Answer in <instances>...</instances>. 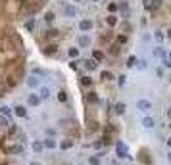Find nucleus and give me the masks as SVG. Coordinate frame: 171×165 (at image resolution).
Returning a JSON list of instances; mask_svg holds the SVG:
<instances>
[{"label":"nucleus","mask_w":171,"mask_h":165,"mask_svg":"<svg viewBox=\"0 0 171 165\" xmlns=\"http://www.w3.org/2000/svg\"><path fill=\"white\" fill-rule=\"evenodd\" d=\"M137 110H139V111H150V110H152V102L140 98V100H137Z\"/></svg>","instance_id":"f257e3e1"},{"label":"nucleus","mask_w":171,"mask_h":165,"mask_svg":"<svg viewBox=\"0 0 171 165\" xmlns=\"http://www.w3.org/2000/svg\"><path fill=\"white\" fill-rule=\"evenodd\" d=\"M64 15H67V17H75V15H77V6L65 4L64 6Z\"/></svg>","instance_id":"f03ea898"},{"label":"nucleus","mask_w":171,"mask_h":165,"mask_svg":"<svg viewBox=\"0 0 171 165\" xmlns=\"http://www.w3.org/2000/svg\"><path fill=\"white\" fill-rule=\"evenodd\" d=\"M93 25L94 23L90 21V19H83V21L79 23V29H81V33H88L90 29H93Z\"/></svg>","instance_id":"7ed1b4c3"},{"label":"nucleus","mask_w":171,"mask_h":165,"mask_svg":"<svg viewBox=\"0 0 171 165\" xmlns=\"http://www.w3.org/2000/svg\"><path fill=\"white\" fill-rule=\"evenodd\" d=\"M162 6V0H144V8L148 10H158Z\"/></svg>","instance_id":"20e7f679"},{"label":"nucleus","mask_w":171,"mask_h":165,"mask_svg":"<svg viewBox=\"0 0 171 165\" xmlns=\"http://www.w3.org/2000/svg\"><path fill=\"white\" fill-rule=\"evenodd\" d=\"M116 150H117V154H119V157H129V154H127V146H125L123 142H117Z\"/></svg>","instance_id":"39448f33"},{"label":"nucleus","mask_w":171,"mask_h":165,"mask_svg":"<svg viewBox=\"0 0 171 165\" xmlns=\"http://www.w3.org/2000/svg\"><path fill=\"white\" fill-rule=\"evenodd\" d=\"M27 102H29V106L37 108V106L41 104V96H39V94H29V96H27Z\"/></svg>","instance_id":"423d86ee"},{"label":"nucleus","mask_w":171,"mask_h":165,"mask_svg":"<svg viewBox=\"0 0 171 165\" xmlns=\"http://www.w3.org/2000/svg\"><path fill=\"white\" fill-rule=\"evenodd\" d=\"M79 46H81V48H87V46H90V37L83 33V35L79 37Z\"/></svg>","instance_id":"0eeeda50"},{"label":"nucleus","mask_w":171,"mask_h":165,"mask_svg":"<svg viewBox=\"0 0 171 165\" xmlns=\"http://www.w3.org/2000/svg\"><path fill=\"white\" fill-rule=\"evenodd\" d=\"M25 82H27L29 88H37V87H39V79L35 77V75H29V77L25 79Z\"/></svg>","instance_id":"6e6552de"},{"label":"nucleus","mask_w":171,"mask_h":165,"mask_svg":"<svg viewBox=\"0 0 171 165\" xmlns=\"http://www.w3.org/2000/svg\"><path fill=\"white\" fill-rule=\"evenodd\" d=\"M14 111H15V115H18V117H27V108H25V106H15L14 108Z\"/></svg>","instance_id":"1a4fd4ad"},{"label":"nucleus","mask_w":171,"mask_h":165,"mask_svg":"<svg viewBox=\"0 0 171 165\" xmlns=\"http://www.w3.org/2000/svg\"><path fill=\"white\" fill-rule=\"evenodd\" d=\"M42 144H44V148H48V150H54V148L58 146V142H56L54 138H50V136L44 138V140H42Z\"/></svg>","instance_id":"9d476101"},{"label":"nucleus","mask_w":171,"mask_h":165,"mask_svg":"<svg viewBox=\"0 0 171 165\" xmlns=\"http://www.w3.org/2000/svg\"><path fill=\"white\" fill-rule=\"evenodd\" d=\"M154 125H156V119H154V117H144L142 119V127L144 129H154Z\"/></svg>","instance_id":"9b49d317"},{"label":"nucleus","mask_w":171,"mask_h":165,"mask_svg":"<svg viewBox=\"0 0 171 165\" xmlns=\"http://www.w3.org/2000/svg\"><path fill=\"white\" fill-rule=\"evenodd\" d=\"M39 96H41V100H48V98H50V88L42 87L41 90H39Z\"/></svg>","instance_id":"f8f14e48"},{"label":"nucleus","mask_w":171,"mask_h":165,"mask_svg":"<svg viewBox=\"0 0 171 165\" xmlns=\"http://www.w3.org/2000/svg\"><path fill=\"white\" fill-rule=\"evenodd\" d=\"M83 64H85V67H87L88 71H94V69H96V65H98L96 60H85Z\"/></svg>","instance_id":"ddd939ff"},{"label":"nucleus","mask_w":171,"mask_h":165,"mask_svg":"<svg viewBox=\"0 0 171 165\" xmlns=\"http://www.w3.org/2000/svg\"><path fill=\"white\" fill-rule=\"evenodd\" d=\"M106 23H108V25H110V27H116V25H117V15L110 14V15H108V17H106Z\"/></svg>","instance_id":"4468645a"},{"label":"nucleus","mask_w":171,"mask_h":165,"mask_svg":"<svg viewBox=\"0 0 171 165\" xmlns=\"http://www.w3.org/2000/svg\"><path fill=\"white\" fill-rule=\"evenodd\" d=\"M56 50H58V46H56V44H48L46 48H42V52H44V54H46V56H52V54H54Z\"/></svg>","instance_id":"2eb2a0df"},{"label":"nucleus","mask_w":171,"mask_h":165,"mask_svg":"<svg viewBox=\"0 0 171 165\" xmlns=\"http://www.w3.org/2000/svg\"><path fill=\"white\" fill-rule=\"evenodd\" d=\"M114 110H116V113H117V115H123V113H125V110H127V106H125L123 102H119V104H116V108H114Z\"/></svg>","instance_id":"dca6fc26"},{"label":"nucleus","mask_w":171,"mask_h":165,"mask_svg":"<svg viewBox=\"0 0 171 165\" xmlns=\"http://www.w3.org/2000/svg\"><path fill=\"white\" fill-rule=\"evenodd\" d=\"M162 64H163V67H171V52H167L162 58Z\"/></svg>","instance_id":"f3484780"},{"label":"nucleus","mask_w":171,"mask_h":165,"mask_svg":"<svg viewBox=\"0 0 171 165\" xmlns=\"http://www.w3.org/2000/svg\"><path fill=\"white\" fill-rule=\"evenodd\" d=\"M81 85H83V87H93V79L88 77V75H83V77H81Z\"/></svg>","instance_id":"a211bd4d"},{"label":"nucleus","mask_w":171,"mask_h":165,"mask_svg":"<svg viewBox=\"0 0 171 165\" xmlns=\"http://www.w3.org/2000/svg\"><path fill=\"white\" fill-rule=\"evenodd\" d=\"M31 146H33V150H35V152H42V150H44V144L39 142V140H33Z\"/></svg>","instance_id":"6ab92c4d"},{"label":"nucleus","mask_w":171,"mask_h":165,"mask_svg":"<svg viewBox=\"0 0 171 165\" xmlns=\"http://www.w3.org/2000/svg\"><path fill=\"white\" fill-rule=\"evenodd\" d=\"M102 81H114V73L111 71H102Z\"/></svg>","instance_id":"aec40b11"},{"label":"nucleus","mask_w":171,"mask_h":165,"mask_svg":"<svg viewBox=\"0 0 171 165\" xmlns=\"http://www.w3.org/2000/svg\"><path fill=\"white\" fill-rule=\"evenodd\" d=\"M119 10L123 12V17H127V14H129V4H127V2H119Z\"/></svg>","instance_id":"412c9836"},{"label":"nucleus","mask_w":171,"mask_h":165,"mask_svg":"<svg viewBox=\"0 0 171 165\" xmlns=\"http://www.w3.org/2000/svg\"><path fill=\"white\" fill-rule=\"evenodd\" d=\"M54 19H56L54 12H46V14H44V21H46V23H52Z\"/></svg>","instance_id":"4be33fe9"},{"label":"nucleus","mask_w":171,"mask_h":165,"mask_svg":"<svg viewBox=\"0 0 171 165\" xmlns=\"http://www.w3.org/2000/svg\"><path fill=\"white\" fill-rule=\"evenodd\" d=\"M87 100H88V102H93V104H96V102H98V96H96V92H88Z\"/></svg>","instance_id":"5701e85b"},{"label":"nucleus","mask_w":171,"mask_h":165,"mask_svg":"<svg viewBox=\"0 0 171 165\" xmlns=\"http://www.w3.org/2000/svg\"><path fill=\"white\" fill-rule=\"evenodd\" d=\"M25 29L31 33L33 29H35V19H29V21H25Z\"/></svg>","instance_id":"b1692460"},{"label":"nucleus","mask_w":171,"mask_h":165,"mask_svg":"<svg viewBox=\"0 0 171 165\" xmlns=\"http://www.w3.org/2000/svg\"><path fill=\"white\" fill-rule=\"evenodd\" d=\"M65 100H67V92L60 90V92H58V102H65Z\"/></svg>","instance_id":"393cba45"},{"label":"nucleus","mask_w":171,"mask_h":165,"mask_svg":"<svg viewBox=\"0 0 171 165\" xmlns=\"http://www.w3.org/2000/svg\"><path fill=\"white\" fill-rule=\"evenodd\" d=\"M67 54H69V58H79V48H69Z\"/></svg>","instance_id":"a878e982"},{"label":"nucleus","mask_w":171,"mask_h":165,"mask_svg":"<svg viewBox=\"0 0 171 165\" xmlns=\"http://www.w3.org/2000/svg\"><path fill=\"white\" fill-rule=\"evenodd\" d=\"M93 58H94V60H98V62H100V60H104V54H102L100 50H94V52H93Z\"/></svg>","instance_id":"bb28decb"},{"label":"nucleus","mask_w":171,"mask_h":165,"mask_svg":"<svg viewBox=\"0 0 171 165\" xmlns=\"http://www.w3.org/2000/svg\"><path fill=\"white\" fill-rule=\"evenodd\" d=\"M88 165H100V159L96 156H90L88 157Z\"/></svg>","instance_id":"cd10ccee"},{"label":"nucleus","mask_w":171,"mask_h":165,"mask_svg":"<svg viewBox=\"0 0 171 165\" xmlns=\"http://www.w3.org/2000/svg\"><path fill=\"white\" fill-rule=\"evenodd\" d=\"M137 64H139V60H137L135 56H131L129 60H127V65H129V67H133V65H137Z\"/></svg>","instance_id":"c85d7f7f"},{"label":"nucleus","mask_w":171,"mask_h":165,"mask_svg":"<svg viewBox=\"0 0 171 165\" xmlns=\"http://www.w3.org/2000/svg\"><path fill=\"white\" fill-rule=\"evenodd\" d=\"M71 146H73V142H71V140H65V142H62V144H60L62 150H67V148H71Z\"/></svg>","instance_id":"c756f323"},{"label":"nucleus","mask_w":171,"mask_h":165,"mask_svg":"<svg viewBox=\"0 0 171 165\" xmlns=\"http://www.w3.org/2000/svg\"><path fill=\"white\" fill-rule=\"evenodd\" d=\"M121 31H123V33H129L131 31V25L127 21H123V23H121Z\"/></svg>","instance_id":"7c9ffc66"},{"label":"nucleus","mask_w":171,"mask_h":165,"mask_svg":"<svg viewBox=\"0 0 171 165\" xmlns=\"http://www.w3.org/2000/svg\"><path fill=\"white\" fill-rule=\"evenodd\" d=\"M108 10H110L111 14H114L116 10H119V4H114V2H111V4H108Z\"/></svg>","instance_id":"2f4dec72"},{"label":"nucleus","mask_w":171,"mask_h":165,"mask_svg":"<svg viewBox=\"0 0 171 165\" xmlns=\"http://www.w3.org/2000/svg\"><path fill=\"white\" fill-rule=\"evenodd\" d=\"M117 42H119V44H125V42H127V35H117Z\"/></svg>","instance_id":"473e14b6"},{"label":"nucleus","mask_w":171,"mask_h":165,"mask_svg":"<svg viewBox=\"0 0 171 165\" xmlns=\"http://www.w3.org/2000/svg\"><path fill=\"white\" fill-rule=\"evenodd\" d=\"M125 82H127V77H125V75H121V77H117V85H119V87H123Z\"/></svg>","instance_id":"72a5a7b5"},{"label":"nucleus","mask_w":171,"mask_h":165,"mask_svg":"<svg viewBox=\"0 0 171 165\" xmlns=\"http://www.w3.org/2000/svg\"><path fill=\"white\" fill-rule=\"evenodd\" d=\"M0 111H2V115H10V108H8V106H2Z\"/></svg>","instance_id":"f704fd0d"},{"label":"nucleus","mask_w":171,"mask_h":165,"mask_svg":"<svg viewBox=\"0 0 171 165\" xmlns=\"http://www.w3.org/2000/svg\"><path fill=\"white\" fill-rule=\"evenodd\" d=\"M0 125H2V127H8V119H6L4 115H0Z\"/></svg>","instance_id":"c9c22d12"},{"label":"nucleus","mask_w":171,"mask_h":165,"mask_svg":"<svg viewBox=\"0 0 171 165\" xmlns=\"http://www.w3.org/2000/svg\"><path fill=\"white\" fill-rule=\"evenodd\" d=\"M8 85H10V87H15V85H18V81H15L14 77H8Z\"/></svg>","instance_id":"e433bc0d"},{"label":"nucleus","mask_w":171,"mask_h":165,"mask_svg":"<svg viewBox=\"0 0 171 165\" xmlns=\"http://www.w3.org/2000/svg\"><path fill=\"white\" fill-rule=\"evenodd\" d=\"M56 35H58V31H54V29H52V31H48V33H46V37H50V38H52V37H56Z\"/></svg>","instance_id":"4c0bfd02"},{"label":"nucleus","mask_w":171,"mask_h":165,"mask_svg":"<svg viewBox=\"0 0 171 165\" xmlns=\"http://www.w3.org/2000/svg\"><path fill=\"white\" fill-rule=\"evenodd\" d=\"M156 41H160V42L163 41V35H162V33H160V31H156Z\"/></svg>","instance_id":"58836bf2"},{"label":"nucleus","mask_w":171,"mask_h":165,"mask_svg":"<svg viewBox=\"0 0 171 165\" xmlns=\"http://www.w3.org/2000/svg\"><path fill=\"white\" fill-rule=\"evenodd\" d=\"M110 52H111V54H117V52H119V46H111Z\"/></svg>","instance_id":"ea45409f"},{"label":"nucleus","mask_w":171,"mask_h":165,"mask_svg":"<svg viewBox=\"0 0 171 165\" xmlns=\"http://www.w3.org/2000/svg\"><path fill=\"white\" fill-rule=\"evenodd\" d=\"M137 67H139V69H144V67H146V64H144V62H139V64H137Z\"/></svg>","instance_id":"a19ab883"},{"label":"nucleus","mask_w":171,"mask_h":165,"mask_svg":"<svg viewBox=\"0 0 171 165\" xmlns=\"http://www.w3.org/2000/svg\"><path fill=\"white\" fill-rule=\"evenodd\" d=\"M15 131H18V127H15V125H12V127H10V134H14Z\"/></svg>","instance_id":"79ce46f5"},{"label":"nucleus","mask_w":171,"mask_h":165,"mask_svg":"<svg viewBox=\"0 0 171 165\" xmlns=\"http://www.w3.org/2000/svg\"><path fill=\"white\" fill-rule=\"evenodd\" d=\"M69 67H71V69H77V67H79V65H77V62H71V64H69Z\"/></svg>","instance_id":"37998d69"},{"label":"nucleus","mask_w":171,"mask_h":165,"mask_svg":"<svg viewBox=\"0 0 171 165\" xmlns=\"http://www.w3.org/2000/svg\"><path fill=\"white\" fill-rule=\"evenodd\" d=\"M165 113H167V119H171V108H167V111H165Z\"/></svg>","instance_id":"c03bdc74"},{"label":"nucleus","mask_w":171,"mask_h":165,"mask_svg":"<svg viewBox=\"0 0 171 165\" xmlns=\"http://www.w3.org/2000/svg\"><path fill=\"white\" fill-rule=\"evenodd\" d=\"M167 146H169V148H171V138H167Z\"/></svg>","instance_id":"a18cd8bd"},{"label":"nucleus","mask_w":171,"mask_h":165,"mask_svg":"<svg viewBox=\"0 0 171 165\" xmlns=\"http://www.w3.org/2000/svg\"><path fill=\"white\" fill-rule=\"evenodd\" d=\"M167 159H169V161H171V152H169V154H167Z\"/></svg>","instance_id":"49530a36"},{"label":"nucleus","mask_w":171,"mask_h":165,"mask_svg":"<svg viewBox=\"0 0 171 165\" xmlns=\"http://www.w3.org/2000/svg\"><path fill=\"white\" fill-rule=\"evenodd\" d=\"M167 37H169V38H171V29H169V31H167Z\"/></svg>","instance_id":"de8ad7c7"},{"label":"nucleus","mask_w":171,"mask_h":165,"mask_svg":"<svg viewBox=\"0 0 171 165\" xmlns=\"http://www.w3.org/2000/svg\"><path fill=\"white\" fill-rule=\"evenodd\" d=\"M90 2H100V0H90Z\"/></svg>","instance_id":"09e8293b"},{"label":"nucleus","mask_w":171,"mask_h":165,"mask_svg":"<svg viewBox=\"0 0 171 165\" xmlns=\"http://www.w3.org/2000/svg\"><path fill=\"white\" fill-rule=\"evenodd\" d=\"M73 2H81V0H73Z\"/></svg>","instance_id":"8fccbe9b"},{"label":"nucleus","mask_w":171,"mask_h":165,"mask_svg":"<svg viewBox=\"0 0 171 165\" xmlns=\"http://www.w3.org/2000/svg\"><path fill=\"white\" fill-rule=\"evenodd\" d=\"M169 81H171V75H169Z\"/></svg>","instance_id":"3c124183"},{"label":"nucleus","mask_w":171,"mask_h":165,"mask_svg":"<svg viewBox=\"0 0 171 165\" xmlns=\"http://www.w3.org/2000/svg\"><path fill=\"white\" fill-rule=\"evenodd\" d=\"M79 165H81V163H79Z\"/></svg>","instance_id":"603ef678"}]
</instances>
